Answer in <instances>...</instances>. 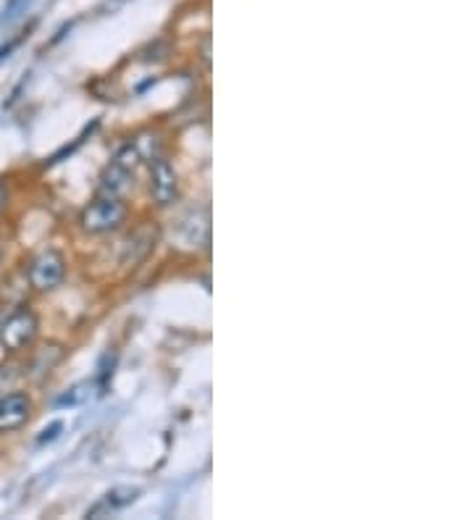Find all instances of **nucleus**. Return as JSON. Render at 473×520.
Here are the masks:
<instances>
[{
  "label": "nucleus",
  "instance_id": "11",
  "mask_svg": "<svg viewBox=\"0 0 473 520\" xmlns=\"http://www.w3.org/2000/svg\"><path fill=\"white\" fill-rule=\"evenodd\" d=\"M6 203H8V190H6V184L0 182V211L6 208Z\"/></svg>",
  "mask_w": 473,
  "mask_h": 520
},
{
  "label": "nucleus",
  "instance_id": "2",
  "mask_svg": "<svg viewBox=\"0 0 473 520\" xmlns=\"http://www.w3.org/2000/svg\"><path fill=\"white\" fill-rule=\"evenodd\" d=\"M37 331H40V318L35 316V310L19 308L0 326V345L6 352H22L32 347Z\"/></svg>",
  "mask_w": 473,
  "mask_h": 520
},
{
  "label": "nucleus",
  "instance_id": "1",
  "mask_svg": "<svg viewBox=\"0 0 473 520\" xmlns=\"http://www.w3.org/2000/svg\"><path fill=\"white\" fill-rule=\"evenodd\" d=\"M127 213V205L121 203V197L103 195L98 200H92L85 211H82L79 224H82V229L87 234H111L124 226Z\"/></svg>",
  "mask_w": 473,
  "mask_h": 520
},
{
  "label": "nucleus",
  "instance_id": "7",
  "mask_svg": "<svg viewBox=\"0 0 473 520\" xmlns=\"http://www.w3.org/2000/svg\"><path fill=\"white\" fill-rule=\"evenodd\" d=\"M129 187H132V171L121 169L116 163H111V166L103 171V176H100V190L106 192V195L119 197L124 195Z\"/></svg>",
  "mask_w": 473,
  "mask_h": 520
},
{
  "label": "nucleus",
  "instance_id": "6",
  "mask_svg": "<svg viewBox=\"0 0 473 520\" xmlns=\"http://www.w3.org/2000/svg\"><path fill=\"white\" fill-rule=\"evenodd\" d=\"M140 497V489H132V486H119V489H113V492L106 494V499L100 502L98 507H92L87 518H98L100 513H108V510H121V507L132 505L135 499Z\"/></svg>",
  "mask_w": 473,
  "mask_h": 520
},
{
  "label": "nucleus",
  "instance_id": "4",
  "mask_svg": "<svg viewBox=\"0 0 473 520\" xmlns=\"http://www.w3.org/2000/svg\"><path fill=\"white\" fill-rule=\"evenodd\" d=\"M32 397L27 392H8L0 394V434L24 429L32 418Z\"/></svg>",
  "mask_w": 473,
  "mask_h": 520
},
{
  "label": "nucleus",
  "instance_id": "8",
  "mask_svg": "<svg viewBox=\"0 0 473 520\" xmlns=\"http://www.w3.org/2000/svg\"><path fill=\"white\" fill-rule=\"evenodd\" d=\"M113 163H116V166H121V169H127V171H132V174H135V169L140 166V150L132 148V145H127V148L121 150V153L113 158Z\"/></svg>",
  "mask_w": 473,
  "mask_h": 520
},
{
  "label": "nucleus",
  "instance_id": "10",
  "mask_svg": "<svg viewBox=\"0 0 473 520\" xmlns=\"http://www.w3.org/2000/svg\"><path fill=\"white\" fill-rule=\"evenodd\" d=\"M58 431H61V423H53V426H50V429H45V431H43V436H40V444H43V442H50V439H56Z\"/></svg>",
  "mask_w": 473,
  "mask_h": 520
},
{
  "label": "nucleus",
  "instance_id": "3",
  "mask_svg": "<svg viewBox=\"0 0 473 520\" xmlns=\"http://www.w3.org/2000/svg\"><path fill=\"white\" fill-rule=\"evenodd\" d=\"M27 276L35 292H53L66 279V258L58 250H43L29 260Z\"/></svg>",
  "mask_w": 473,
  "mask_h": 520
},
{
  "label": "nucleus",
  "instance_id": "9",
  "mask_svg": "<svg viewBox=\"0 0 473 520\" xmlns=\"http://www.w3.org/2000/svg\"><path fill=\"white\" fill-rule=\"evenodd\" d=\"M87 389H90V384H77V387H71L69 392L58 400V405H79V402L87 400Z\"/></svg>",
  "mask_w": 473,
  "mask_h": 520
},
{
  "label": "nucleus",
  "instance_id": "5",
  "mask_svg": "<svg viewBox=\"0 0 473 520\" xmlns=\"http://www.w3.org/2000/svg\"><path fill=\"white\" fill-rule=\"evenodd\" d=\"M150 195L158 205H171L179 197V179L177 171L171 169L169 161L158 158L150 171Z\"/></svg>",
  "mask_w": 473,
  "mask_h": 520
}]
</instances>
